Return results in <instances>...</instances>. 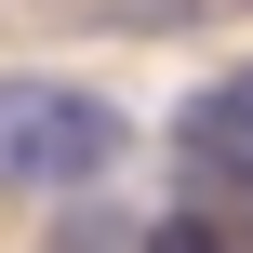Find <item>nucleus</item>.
Returning <instances> with one entry per match:
<instances>
[{
  "label": "nucleus",
  "mask_w": 253,
  "mask_h": 253,
  "mask_svg": "<svg viewBox=\"0 0 253 253\" xmlns=\"http://www.w3.org/2000/svg\"><path fill=\"white\" fill-rule=\"evenodd\" d=\"M120 147H133V120L107 107V93H80V80H0V187H93V173H120Z\"/></svg>",
  "instance_id": "1"
},
{
  "label": "nucleus",
  "mask_w": 253,
  "mask_h": 253,
  "mask_svg": "<svg viewBox=\"0 0 253 253\" xmlns=\"http://www.w3.org/2000/svg\"><path fill=\"white\" fill-rule=\"evenodd\" d=\"M173 147H187V173H200V187H240V200H253V67L200 80V93L173 107Z\"/></svg>",
  "instance_id": "2"
},
{
  "label": "nucleus",
  "mask_w": 253,
  "mask_h": 253,
  "mask_svg": "<svg viewBox=\"0 0 253 253\" xmlns=\"http://www.w3.org/2000/svg\"><path fill=\"white\" fill-rule=\"evenodd\" d=\"M53 13L93 40H187V27H240L253 0H53Z\"/></svg>",
  "instance_id": "3"
},
{
  "label": "nucleus",
  "mask_w": 253,
  "mask_h": 253,
  "mask_svg": "<svg viewBox=\"0 0 253 253\" xmlns=\"http://www.w3.org/2000/svg\"><path fill=\"white\" fill-rule=\"evenodd\" d=\"M147 253H227V227H213V213H160V227H147Z\"/></svg>",
  "instance_id": "4"
}]
</instances>
